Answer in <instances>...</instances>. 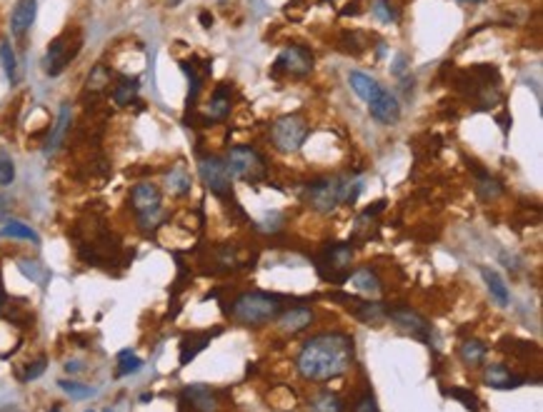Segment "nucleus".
<instances>
[{"mask_svg":"<svg viewBox=\"0 0 543 412\" xmlns=\"http://www.w3.org/2000/svg\"><path fill=\"white\" fill-rule=\"evenodd\" d=\"M353 340L343 332H323L310 337L298 355V372L310 383H326L343 375L353 362Z\"/></svg>","mask_w":543,"mask_h":412,"instance_id":"obj_1","label":"nucleus"},{"mask_svg":"<svg viewBox=\"0 0 543 412\" xmlns=\"http://www.w3.org/2000/svg\"><path fill=\"white\" fill-rule=\"evenodd\" d=\"M280 313H283V297L268 295V292H243L231 305V315H233L235 322L248 327L266 325V322L278 318Z\"/></svg>","mask_w":543,"mask_h":412,"instance_id":"obj_2","label":"nucleus"},{"mask_svg":"<svg viewBox=\"0 0 543 412\" xmlns=\"http://www.w3.org/2000/svg\"><path fill=\"white\" fill-rule=\"evenodd\" d=\"M350 260H353V248L348 243H333L321 250V255L315 257V265L326 283L343 285L350 278Z\"/></svg>","mask_w":543,"mask_h":412,"instance_id":"obj_3","label":"nucleus"},{"mask_svg":"<svg viewBox=\"0 0 543 412\" xmlns=\"http://www.w3.org/2000/svg\"><path fill=\"white\" fill-rule=\"evenodd\" d=\"M81 45H83V33L78 28H68L65 33H60L48 45L46 60H43V68H46L48 76L53 78L60 76L70 65V60H76V55L81 52Z\"/></svg>","mask_w":543,"mask_h":412,"instance_id":"obj_4","label":"nucleus"},{"mask_svg":"<svg viewBox=\"0 0 543 412\" xmlns=\"http://www.w3.org/2000/svg\"><path fill=\"white\" fill-rule=\"evenodd\" d=\"M130 205L138 213V220L143 230H153L163 220V208H160V190L153 183H138L130 190Z\"/></svg>","mask_w":543,"mask_h":412,"instance_id":"obj_5","label":"nucleus"},{"mask_svg":"<svg viewBox=\"0 0 543 412\" xmlns=\"http://www.w3.org/2000/svg\"><path fill=\"white\" fill-rule=\"evenodd\" d=\"M228 173H233L235 178L245 183H261L268 173L266 160L261 157V152H256L248 145H235L228 152Z\"/></svg>","mask_w":543,"mask_h":412,"instance_id":"obj_6","label":"nucleus"},{"mask_svg":"<svg viewBox=\"0 0 543 412\" xmlns=\"http://www.w3.org/2000/svg\"><path fill=\"white\" fill-rule=\"evenodd\" d=\"M345 180L341 178H321L305 187V200L315 213H331L343 203Z\"/></svg>","mask_w":543,"mask_h":412,"instance_id":"obj_7","label":"nucleus"},{"mask_svg":"<svg viewBox=\"0 0 543 412\" xmlns=\"http://www.w3.org/2000/svg\"><path fill=\"white\" fill-rule=\"evenodd\" d=\"M270 135H273V143L278 150L293 152L308 138V122L301 115H283L273 122V133Z\"/></svg>","mask_w":543,"mask_h":412,"instance_id":"obj_8","label":"nucleus"},{"mask_svg":"<svg viewBox=\"0 0 543 412\" xmlns=\"http://www.w3.org/2000/svg\"><path fill=\"white\" fill-rule=\"evenodd\" d=\"M200 178H203L205 187L213 195L228 198V192H231V173H228V165L223 163L221 157L216 155L200 157Z\"/></svg>","mask_w":543,"mask_h":412,"instance_id":"obj_9","label":"nucleus"},{"mask_svg":"<svg viewBox=\"0 0 543 412\" xmlns=\"http://www.w3.org/2000/svg\"><path fill=\"white\" fill-rule=\"evenodd\" d=\"M328 297H331V300H336V302H343L348 313H353L358 320H363V322H371V325H378V322H383L385 315H388L385 305H378V302H371V300H361V297H356V295H345V292H331Z\"/></svg>","mask_w":543,"mask_h":412,"instance_id":"obj_10","label":"nucleus"},{"mask_svg":"<svg viewBox=\"0 0 543 412\" xmlns=\"http://www.w3.org/2000/svg\"><path fill=\"white\" fill-rule=\"evenodd\" d=\"M385 318H391L403 332L413 335L415 340H420V343H431V325H428V320L423 318V315L415 313V310L393 308V310H388Z\"/></svg>","mask_w":543,"mask_h":412,"instance_id":"obj_11","label":"nucleus"},{"mask_svg":"<svg viewBox=\"0 0 543 412\" xmlns=\"http://www.w3.org/2000/svg\"><path fill=\"white\" fill-rule=\"evenodd\" d=\"M313 68V55H310L305 48L301 45H291L280 52V58L273 65V76H278L280 70H286L291 76H305Z\"/></svg>","mask_w":543,"mask_h":412,"instance_id":"obj_12","label":"nucleus"},{"mask_svg":"<svg viewBox=\"0 0 543 412\" xmlns=\"http://www.w3.org/2000/svg\"><path fill=\"white\" fill-rule=\"evenodd\" d=\"M181 410L218 412V392L205 385H188L181 395Z\"/></svg>","mask_w":543,"mask_h":412,"instance_id":"obj_13","label":"nucleus"},{"mask_svg":"<svg viewBox=\"0 0 543 412\" xmlns=\"http://www.w3.org/2000/svg\"><path fill=\"white\" fill-rule=\"evenodd\" d=\"M368 111H371V115H373L376 120L383 122V125H393V122H398V118H401L398 100L393 98L388 90H380V93L368 103Z\"/></svg>","mask_w":543,"mask_h":412,"instance_id":"obj_14","label":"nucleus"},{"mask_svg":"<svg viewBox=\"0 0 543 412\" xmlns=\"http://www.w3.org/2000/svg\"><path fill=\"white\" fill-rule=\"evenodd\" d=\"M35 13H38V3L35 0H18V6L11 17V30L15 38H25L30 25L35 23Z\"/></svg>","mask_w":543,"mask_h":412,"instance_id":"obj_15","label":"nucleus"},{"mask_svg":"<svg viewBox=\"0 0 543 412\" xmlns=\"http://www.w3.org/2000/svg\"><path fill=\"white\" fill-rule=\"evenodd\" d=\"M486 385L496 390H514V388H521L525 383L523 375H514V372L508 370L506 365H490L486 367V375H483Z\"/></svg>","mask_w":543,"mask_h":412,"instance_id":"obj_16","label":"nucleus"},{"mask_svg":"<svg viewBox=\"0 0 543 412\" xmlns=\"http://www.w3.org/2000/svg\"><path fill=\"white\" fill-rule=\"evenodd\" d=\"M313 322V313L310 308H291L286 313L278 315V325L283 332H301Z\"/></svg>","mask_w":543,"mask_h":412,"instance_id":"obj_17","label":"nucleus"},{"mask_svg":"<svg viewBox=\"0 0 543 412\" xmlns=\"http://www.w3.org/2000/svg\"><path fill=\"white\" fill-rule=\"evenodd\" d=\"M210 340H213L210 332H191V335L183 337L181 340V365H188L200 350L208 348Z\"/></svg>","mask_w":543,"mask_h":412,"instance_id":"obj_18","label":"nucleus"},{"mask_svg":"<svg viewBox=\"0 0 543 412\" xmlns=\"http://www.w3.org/2000/svg\"><path fill=\"white\" fill-rule=\"evenodd\" d=\"M231 95H233V90L228 85H218L213 90L208 103V120H223L231 113Z\"/></svg>","mask_w":543,"mask_h":412,"instance_id":"obj_19","label":"nucleus"},{"mask_svg":"<svg viewBox=\"0 0 543 412\" xmlns=\"http://www.w3.org/2000/svg\"><path fill=\"white\" fill-rule=\"evenodd\" d=\"M350 283L358 292H366V295H378L380 292V280L376 275L373 267H358L356 273L350 275Z\"/></svg>","mask_w":543,"mask_h":412,"instance_id":"obj_20","label":"nucleus"},{"mask_svg":"<svg viewBox=\"0 0 543 412\" xmlns=\"http://www.w3.org/2000/svg\"><path fill=\"white\" fill-rule=\"evenodd\" d=\"M348 83H350V87H353V93H356L361 100H366V103H371V100H373L376 95L383 90V87H380L378 83L373 80V78L363 76V73H350Z\"/></svg>","mask_w":543,"mask_h":412,"instance_id":"obj_21","label":"nucleus"},{"mask_svg":"<svg viewBox=\"0 0 543 412\" xmlns=\"http://www.w3.org/2000/svg\"><path fill=\"white\" fill-rule=\"evenodd\" d=\"M0 235H3V238L28 240V243H35V245L41 243L38 232H35L30 225H25V222H20V220H3L0 222Z\"/></svg>","mask_w":543,"mask_h":412,"instance_id":"obj_22","label":"nucleus"},{"mask_svg":"<svg viewBox=\"0 0 543 412\" xmlns=\"http://www.w3.org/2000/svg\"><path fill=\"white\" fill-rule=\"evenodd\" d=\"M481 275H483V280H486V285H488V292L493 295V300H496L498 305H503V308H506L508 302H511V295H508L506 283H503V280L498 278L496 270H490V267H481Z\"/></svg>","mask_w":543,"mask_h":412,"instance_id":"obj_23","label":"nucleus"},{"mask_svg":"<svg viewBox=\"0 0 543 412\" xmlns=\"http://www.w3.org/2000/svg\"><path fill=\"white\" fill-rule=\"evenodd\" d=\"M165 183H168V190L173 192V195H186V192H191V175H188V170L183 163H178L175 168L168 170Z\"/></svg>","mask_w":543,"mask_h":412,"instance_id":"obj_24","label":"nucleus"},{"mask_svg":"<svg viewBox=\"0 0 543 412\" xmlns=\"http://www.w3.org/2000/svg\"><path fill=\"white\" fill-rule=\"evenodd\" d=\"M135 98H138V80L123 76L121 80H118V85L113 87V100H116V105L125 108V105L135 103Z\"/></svg>","mask_w":543,"mask_h":412,"instance_id":"obj_25","label":"nucleus"},{"mask_svg":"<svg viewBox=\"0 0 543 412\" xmlns=\"http://www.w3.org/2000/svg\"><path fill=\"white\" fill-rule=\"evenodd\" d=\"M476 192L481 195V200L490 203V200L501 198V195H503V187H501V183H498L496 178H490L488 173L479 170V180H476Z\"/></svg>","mask_w":543,"mask_h":412,"instance_id":"obj_26","label":"nucleus"},{"mask_svg":"<svg viewBox=\"0 0 543 412\" xmlns=\"http://www.w3.org/2000/svg\"><path fill=\"white\" fill-rule=\"evenodd\" d=\"M486 355H488V348H486L481 340H466V343L461 345V360L471 367L481 365V362L486 360Z\"/></svg>","mask_w":543,"mask_h":412,"instance_id":"obj_27","label":"nucleus"},{"mask_svg":"<svg viewBox=\"0 0 543 412\" xmlns=\"http://www.w3.org/2000/svg\"><path fill=\"white\" fill-rule=\"evenodd\" d=\"M68 125H70V108L68 105H63V111H60V115H58V125H55L50 140H48V148H46L48 152H53L55 148L60 145V143H63L65 133H68Z\"/></svg>","mask_w":543,"mask_h":412,"instance_id":"obj_28","label":"nucleus"},{"mask_svg":"<svg viewBox=\"0 0 543 412\" xmlns=\"http://www.w3.org/2000/svg\"><path fill=\"white\" fill-rule=\"evenodd\" d=\"M108 85H111V70L105 68V65H95L90 78H88V85H85L88 93L98 95V93H103Z\"/></svg>","mask_w":543,"mask_h":412,"instance_id":"obj_29","label":"nucleus"},{"mask_svg":"<svg viewBox=\"0 0 543 412\" xmlns=\"http://www.w3.org/2000/svg\"><path fill=\"white\" fill-rule=\"evenodd\" d=\"M310 407H313V412H343V400L333 392H321L318 397H313Z\"/></svg>","mask_w":543,"mask_h":412,"instance_id":"obj_30","label":"nucleus"},{"mask_svg":"<svg viewBox=\"0 0 543 412\" xmlns=\"http://www.w3.org/2000/svg\"><path fill=\"white\" fill-rule=\"evenodd\" d=\"M0 65H3V70H6V76L11 83L18 80V63H15V52H13L11 43H0Z\"/></svg>","mask_w":543,"mask_h":412,"instance_id":"obj_31","label":"nucleus"},{"mask_svg":"<svg viewBox=\"0 0 543 412\" xmlns=\"http://www.w3.org/2000/svg\"><path fill=\"white\" fill-rule=\"evenodd\" d=\"M140 367H143V360H140V357H135L130 350H123V353H118V378L133 375V372H138Z\"/></svg>","mask_w":543,"mask_h":412,"instance_id":"obj_32","label":"nucleus"},{"mask_svg":"<svg viewBox=\"0 0 543 412\" xmlns=\"http://www.w3.org/2000/svg\"><path fill=\"white\" fill-rule=\"evenodd\" d=\"M58 388L63 390L65 395L73 397V400H88V397L95 395L93 388H88V385H81V383H73V380H60Z\"/></svg>","mask_w":543,"mask_h":412,"instance_id":"obj_33","label":"nucleus"},{"mask_svg":"<svg viewBox=\"0 0 543 412\" xmlns=\"http://www.w3.org/2000/svg\"><path fill=\"white\" fill-rule=\"evenodd\" d=\"M446 397H453V400H458V402H463V407L466 410H471V412H479V397L473 395L471 390H466V388H451V390H446Z\"/></svg>","mask_w":543,"mask_h":412,"instance_id":"obj_34","label":"nucleus"},{"mask_svg":"<svg viewBox=\"0 0 543 412\" xmlns=\"http://www.w3.org/2000/svg\"><path fill=\"white\" fill-rule=\"evenodd\" d=\"M13 178H15V165H13L8 152H0V187L11 185Z\"/></svg>","mask_w":543,"mask_h":412,"instance_id":"obj_35","label":"nucleus"},{"mask_svg":"<svg viewBox=\"0 0 543 412\" xmlns=\"http://www.w3.org/2000/svg\"><path fill=\"white\" fill-rule=\"evenodd\" d=\"M373 15L378 17L380 23H393V20L398 17L388 0H373Z\"/></svg>","mask_w":543,"mask_h":412,"instance_id":"obj_36","label":"nucleus"},{"mask_svg":"<svg viewBox=\"0 0 543 412\" xmlns=\"http://www.w3.org/2000/svg\"><path fill=\"white\" fill-rule=\"evenodd\" d=\"M18 265H20V273H23L25 278L33 280V283H43V280H46V273H43V267L38 265L35 260H20Z\"/></svg>","mask_w":543,"mask_h":412,"instance_id":"obj_37","label":"nucleus"},{"mask_svg":"<svg viewBox=\"0 0 543 412\" xmlns=\"http://www.w3.org/2000/svg\"><path fill=\"white\" fill-rule=\"evenodd\" d=\"M46 365H48L46 357H38V360L30 362V365L25 367L23 372H20V380H25V383H30V380H38L43 372H46Z\"/></svg>","mask_w":543,"mask_h":412,"instance_id":"obj_38","label":"nucleus"},{"mask_svg":"<svg viewBox=\"0 0 543 412\" xmlns=\"http://www.w3.org/2000/svg\"><path fill=\"white\" fill-rule=\"evenodd\" d=\"M353 412H380L378 410V402H376V397H373V392L368 390V392H363L361 395V400L356 402V410Z\"/></svg>","mask_w":543,"mask_h":412,"instance_id":"obj_39","label":"nucleus"},{"mask_svg":"<svg viewBox=\"0 0 543 412\" xmlns=\"http://www.w3.org/2000/svg\"><path fill=\"white\" fill-rule=\"evenodd\" d=\"M383 208H385V200H378V203H373V205H371V208L366 210V213H363V218H371V215H378Z\"/></svg>","mask_w":543,"mask_h":412,"instance_id":"obj_40","label":"nucleus"},{"mask_svg":"<svg viewBox=\"0 0 543 412\" xmlns=\"http://www.w3.org/2000/svg\"><path fill=\"white\" fill-rule=\"evenodd\" d=\"M65 370H68L70 375H76V372H81V370H83V362H78V360L65 362Z\"/></svg>","mask_w":543,"mask_h":412,"instance_id":"obj_41","label":"nucleus"},{"mask_svg":"<svg viewBox=\"0 0 543 412\" xmlns=\"http://www.w3.org/2000/svg\"><path fill=\"white\" fill-rule=\"evenodd\" d=\"M356 13H358V3H348L345 10H343V15H356Z\"/></svg>","mask_w":543,"mask_h":412,"instance_id":"obj_42","label":"nucleus"},{"mask_svg":"<svg viewBox=\"0 0 543 412\" xmlns=\"http://www.w3.org/2000/svg\"><path fill=\"white\" fill-rule=\"evenodd\" d=\"M200 23H203L205 28H210V25H213V15H208V13H200Z\"/></svg>","mask_w":543,"mask_h":412,"instance_id":"obj_43","label":"nucleus"},{"mask_svg":"<svg viewBox=\"0 0 543 412\" xmlns=\"http://www.w3.org/2000/svg\"><path fill=\"white\" fill-rule=\"evenodd\" d=\"M3 215H6V200L0 198V222H3Z\"/></svg>","mask_w":543,"mask_h":412,"instance_id":"obj_44","label":"nucleus"},{"mask_svg":"<svg viewBox=\"0 0 543 412\" xmlns=\"http://www.w3.org/2000/svg\"><path fill=\"white\" fill-rule=\"evenodd\" d=\"M151 400H153L151 392H146V395H140V402H151Z\"/></svg>","mask_w":543,"mask_h":412,"instance_id":"obj_45","label":"nucleus"},{"mask_svg":"<svg viewBox=\"0 0 543 412\" xmlns=\"http://www.w3.org/2000/svg\"><path fill=\"white\" fill-rule=\"evenodd\" d=\"M50 412H63V410H60V407H53V410Z\"/></svg>","mask_w":543,"mask_h":412,"instance_id":"obj_46","label":"nucleus"},{"mask_svg":"<svg viewBox=\"0 0 543 412\" xmlns=\"http://www.w3.org/2000/svg\"><path fill=\"white\" fill-rule=\"evenodd\" d=\"M0 308H3V292H0Z\"/></svg>","mask_w":543,"mask_h":412,"instance_id":"obj_47","label":"nucleus"},{"mask_svg":"<svg viewBox=\"0 0 543 412\" xmlns=\"http://www.w3.org/2000/svg\"><path fill=\"white\" fill-rule=\"evenodd\" d=\"M105 412H113V410H105Z\"/></svg>","mask_w":543,"mask_h":412,"instance_id":"obj_48","label":"nucleus"},{"mask_svg":"<svg viewBox=\"0 0 543 412\" xmlns=\"http://www.w3.org/2000/svg\"><path fill=\"white\" fill-rule=\"evenodd\" d=\"M473 3H479V0H473Z\"/></svg>","mask_w":543,"mask_h":412,"instance_id":"obj_49","label":"nucleus"}]
</instances>
